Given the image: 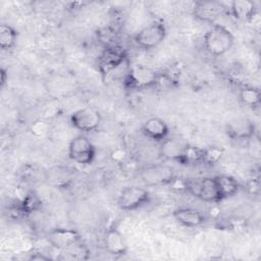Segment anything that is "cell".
<instances>
[{
	"mask_svg": "<svg viewBox=\"0 0 261 261\" xmlns=\"http://www.w3.org/2000/svg\"><path fill=\"white\" fill-rule=\"evenodd\" d=\"M205 50L214 57L226 54L234 44V37L231 31L223 24L214 23L205 33L203 38Z\"/></svg>",
	"mask_w": 261,
	"mask_h": 261,
	"instance_id": "cell-1",
	"label": "cell"
},
{
	"mask_svg": "<svg viewBox=\"0 0 261 261\" xmlns=\"http://www.w3.org/2000/svg\"><path fill=\"white\" fill-rule=\"evenodd\" d=\"M160 74L141 64L129 66L123 76L124 87L128 90H147L159 84Z\"/></svg>",
	"mask_w": 261,
	"mask_h": 261,
	"instance_id": "cell-2",
	"label": "cell"
},
{
	"mask_svg": "<svg viewBox=\"0 0 261 261\" xmlns=\"http://www.w3.org/2000/svg\"><path fill=\"white\" fill-rule=\"evenodd\" d=\"M167 29L162 20H154L142 28L134 36V43L143 50H152L163 43Z\"/></svg>",
	"mask_w": 261,
	"mask_h": 261,
	"instance_id": "cell-3",
	"label": "cell"
},
{
	"mask_svg": "<svg viewBox=\"0 0 261 261\" xmlns=\"http://www.w3.org/2000/svg\"><path fill=\"white\" fill-rule=\"evenodd\" d=\"M186 192L204 202L218 203L221 201L214 176L187 178Z\"/></svg>",
	"mask_w": 261,
	"mask_h": 261,
	"instance_id": "cell-4",
	"label": "cell"
},
{
	"mask_svg": "<svg viewBox=\"0 0 261 261\" xmlns=\"http://www.w3.org/2000/svg\"><path fill=\"white\" fill-rule=\"evenodd\" d=\"M127 59L126 49L120 44L104 47L97 59V67L103 77L120 67Z\"/></svg>",
	"mask_w": 261,
	"mask_h": 261,
	"instance_id": "cell-5",
	"label": "cell"
},
{
	"mask_svg": "<svg viewBox=\"0 0 261 261\" xmlns=\"http://www.w3.org/2000/svg\"><path fill=\"white\" fill-rule=\"evenodd\" d=\"M151 199V193L147 189L128 186L120 191L117 197V206L123 211H134L149 204Z\"/></svg>",
	"mask_w": 261,
	"mask_h": 261,
	"instance_id": "cell-6",
	"label": "cell"
},
{
	"mask_svg": "<svg viewBox=\"0 0 261 261\" xmlns=\"http://www.w3.org/2000/svg\"><path fill=\"white\" fill-rule=\"evenodd\" d=\"M68 157L80 165H90L94 162L97 154L95 145L84 135L72 138L68 144Z\"/></svg>",
	"mask_w": 261,
	"mask_h": 261,
	"instance_id": "cell-7",
	"label": "cell"
},
{
	"mask_svg": "<svg viewBox=\"0 0 261 261\" xmlns=\"http://www.w3.org/2000/svg\"><path fill=\"white\" fill-rule=\"evenodd\" d=\"M70 124L81 133H92L102 122L101 112L93 106H87L73 111L69 117Z\"/></svg>",
	"mask_w": 261,
	"mask_h": 261,
	"instance_id": "cell-8",
	"label": "cell"
},
{
	"mask_svg": "<svg viewBox=\"0 0 261 261\" xmlns=\"http://www.w3.org/2000/svg\"><path fill=\"white\" fill-rule=\"evenodd\" d=\"M226 7L219 1H197L193 6V16L199 21L212 23L223 14Z\"/></svg>",
	"mask_w": 261,
	"mask_h": 261,
	"instance_id": "cell-9",
	"label": "cell"
},
{
	"mask_svg": "<svg viewBox=\"0 0 261 261\" xmlns=\"http://www.w3.org/2000/svg\"><path fill=\"white\" fill-rule=\"evenodd\" d=\"M225 133L233 141H249L255 136L256 125L250 118L237 117L226 123Z\"/></svg>",
	"mask_w": 261,
	"mask_h": 261,
	"instance_id": "cell-10",
	"label": "cell"
},
{
	"mask_svg": "<svg viewBox=\"0 0 261 261\" xmlns=\"http://www.w3.org/2000/svg\"><path fill=\"white\" fill-rule=\"evenodd\" d=\"M48 243L56 250L61 251L82 241L81 233L69 227H56L51 229L46 237Z\"/></svg>",
	"mask_w": 261,
	"mask_h": 261,
	"instance_id": "cell-11",
	"label": "cell"
},
{
	"mask_svg": "<svg viewBox=\"0 0 261 261\" xmlns=\"http://www.w3.org/2000/svg\"><path fill=\"white\" fill-rule=\"evenodd\" d=\"M172 216L177 223L185 227H199L203 225L206 220V214L198 209L193 207H179L173 210Z\"/></svg>",
	"mask_w": 261,
	"mask_h": 261,
	"instance_id": "cell-12",
	"label": "cell"
},
{
	"mask_svg": "<svg viewBox=\"0 0 261 261\" xmlns=\"http://www.w3.org/2000/svg\"><path fill=\"white\" fill-rule=\"evenodd\" d=\"M141 130L148 139L162 143L169 137V126L167 122L157 116L149 117L142 124Z\"/></svg>",
	"mask_w": 261,
	"mask_h": 261,
	"instance_id": "cell-13",
	"label": "cell"
},
{
	"mask_svg": "<svg viewBox=\"0 0 261 261\" xmlns=\"http://www.w3.org/2000/svg\"><path fill=\"white\" fill-rule=\"evenodd\" d=\"M174 176L172 169L164 165L151 166L142 171L144 181L152 186H167Z\"/></svg>",
	"mask_w": 261,
	"mask_h": 261,
	"instance_id": "cell-14",
	"label": "cell"
},
{
	"mask_svg": "<svg viewBox=\"0 0 261 261\" xmlns=\"http://www.w3.org/2000/svg\"><path fill=\"white\" fill-rule=\"evenodd\" d=\"M228 10L230 15L240 21H252L258 16V8L254 1L234 0L229 3Z\"/></svg>",
	"mask_w": 261,
	"mask_h": 261,
	"instance_id": "cell-15",
	"label": "cell"
},
{
	"mask_svg": "<svg viewBox=\"0 0 261 261\" xmlns=\"http://www.w3.org/2000/svg\"><path fill=\"white\" fill-rule=\"evenodd\" d=\"M104 246L106 251L114 256H122L127 252L124 236L116 226L107 229L104 237Z\"/></svg>",
	"mask_w": 261,
	"mask_h": 261,
	"instance_id": "cell-16",
	"label": "cell"
},
{
	"mask_svg": "<svg viewBox=\"0 0 261 261\" xmlns=\"http://www.w3.org/2000/svg\"><path fill=\"white\" fill-rule=\"evenodd\" d=\"M203 148L193 145H185L173 161L187 166L202 164Z\"/></svg>",
	"mask_w": 261,
	"mask_h": 261,
	"instance_id": "cell-17",
	"label": "cell"
},
{
	"mask_svg": "<svg viewBox=\"0 0 261 261\" xmlns=\"http://www.w3.org/2000/svg\"><path fill=\"white\" fill-rule=\"evenodd\" d=\"M214 179H215L221 201L236 196L241 189L239 181L230 175L219 174L214 176Z\"/></svg>",
	"mask_w": 261,
	"mask_h": 261,
	"instance_id": "cell-18",
	"label": "cell"
},
{
	"mask_svg": "<svg viewBox=\"0 0 261 261\" xmlns=\"http://www.w3.org/2000/svg\"><path fill=\"white\" fill-rule=\"evenodd\" d=\"M60 255L58 257L59 260H87L90 257L89 248L81 241L80 243L70 246L64 250L59 251Z\"/></svg>",
	"mask_w": 261,
	"mask_h": 261,
	"instance_id": "cell-19",
	"label": "cell"
},
{
	"mask_svg": "<svg viewBox=\"0 0 261 261\" xmlns=\"http://www.w3.org/2000/svg\"><path fill=\"white\" fill-rule=\"evenodd\" d=\"M18 38V32L14 27L8 23L0 25V47L4 51L11 50L15 47Z\"/></svg>",
	"mask_w": 261,
	"mask_h": 261,
	"instance_id": "cell-20",
	"label": "cell"
},
{
	"mask_svg": "<svg viewBox=\"0 0 261 261\" xmlns=\"http://www.w3.org/2000/svg\"><path fill=\"white\" fill-rule=\"evenodd\" d=\"M239 99L248 107H258L261 103L260 90L253 86H243L239 90Z\"/></svg>",
	"mask_w": 261,
	"mask_h": 261,
	"instance_id": "cell-21",
	"label": "cell"
},
{
	"mask_svg": "<svg viewBox=\"0 0 261 261\" xmlns=\"http://www.w3.org/2000/svg\"><path fill=\"white\" fill-rule=\"evenodd\" d=\"M42 202L35 192H29L20 201V207L24 215L32 214L41 208Z\"/></svg>",
	"mask_w": 261,
	"mask_h": 261,
	"instance_id": "cell-22",
	"label": "cell"
},
{
	"mask_svg": "<svg viewBox=\"0 0 261 261\" xmlns=\"http://www.w3.org/2000/svg\"><path fill=\"white\" fill-rule=\"evenodd\" d=\"M223 154H224L223 149L218 146H209V147L203 148L202 164L208 165V166L215 165L221 160Z\"/></svg>",
	"mask_w": 261,
	"mask_h": 261,
	"instance_id": "cell-23",
	"label": "cell"
},
{
	"mask_svg": "<svg viewBox=\"0 0 261 261\" xmlns=\"http://www.w3.org/2000/svg\"><path fill=\"white\" fill-rule=\"evenodd\" d=\"M96 34H97L98 41L101 42V43L104 45V47L117 44V43H116L117 33H116L115 29H113L112 27H105V28H102V29H100Z\"/></svg>",
	"mask_w": 261,
	"mask_h": 261,
	"instance_id": "cell-24",
	"label": "cell"
},
{
	"mask_svg": "<svg viewBox=\"0 0 261 261\" xmlns=\"http://www.w3.org/2000/svg\"><path fill=\"white\" fill-rule=\"evenodd\" d=\"M126 157H127L126 152L121 148H117L111 152V159L117 163H124L126 160Z\"/></svg>",
	"mask_w": 261,
	"mask_h": 261,
	"instance_id": "cell-25",
	"label": "cell"
},
{
	"mask_svg": "<svg viewBox=\"0 0 261 261\" xmlns=\"http://www.w3.org/2000/svg\"><path fill=\"white\" fill-rule=\"evenodd\" d=\"M246 189L248 191L249 194L251 195H258L259 191H260V184L259 180L257 178H253L250 181L247 182Z\"/></svg>",
	"mask_w": 261,
	"mask_h": 261,
	"instance_id": "cell-26",
	"label": "cell"
},
{
	"mask_svg": "<svg viewBox=\"0 0 261 261\" xmlns=\"http://www.w3.org/2000/svg\"><path fill=\"white\" fill-rule=\"evenodd\" d=\"M7 80H8L7 70L4 67H2L1 70H0V86H1V88L4 87V85L6 84Z\"/></svg>",
	"mask_w": 261,
	"mask_h": 261,
	"instance_id": "cell-27",
	"label": "cell"
},
{
	"mask_svg": "<svg viewBox=\"0 0 261 261\" xmlns=\"http://www.w3.org/2000/svg\"><path fill=\"white\" fill-rule=\"evenodd\" d=\"M49 259H50L49 256H46L43 253H39V252L32 254L30 257V260H49Z\"/></svg>",
	"mask_w": 261,
	"mask_h": 261,
	"instance_id": "cell-28",
	"label": "cell"
}]
</instances>
